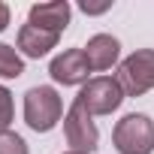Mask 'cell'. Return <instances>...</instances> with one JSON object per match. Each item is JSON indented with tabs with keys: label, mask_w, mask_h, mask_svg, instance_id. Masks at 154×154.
I'll list each match as a JSON object with an SVG mask.
<instances>
[{
	"label": "cell",
	"mask_w": 154,
	"mask_h": 154,
	"mask_svg": "<svg viewBox=\"0 0 154 154\" xmlns=\"http://www.w3.org/2000/svg\"><path fill=\"white\" fill-rule=\"evenodd\" d=\"M63 118V103L57 97L54 88L48 85H36L24 94V124L36 133H48L57 127V121Z\"/></svg>",
	"instance_id": "1"
},
{
	"label": "cell",
	"mask_w": 154,
	"mask_h": 154,
	"mask_svg": "<svg viewBox=\"0 0 154 154\" xmlns=\"http://www.w3.org/2000/svg\"><path fill=\"white\" fill-rule=\"evenodd\" d=\"M112 142L121 154H151L154 151V121L142 112H130L115 124Z\"/></svg>",
	"instance_id": "2"
},
{
	"label": "cell",
	"mask_w": 154,
	"mask_h": 154,
	"mask_svg": "<svg viewBox=\"0 0 154 154\" xmlns=\"http://www.w3.org/2000/svg\"><path fill=\"white\" fill-rule=\"evenodd\" d=\"M115 79L127 97H142L145 91H151L154 88V48H136L130 57H124Z\"/></svg>",
	"instance_id": "3"
},
{
	"label": "cell",
	"mask_w": 154,
	"mask_h": 154,
	"mask_svg": "<svg viewBox=\"0 0 154 154\" xmlns=\"http://www.w3.org/2000/svg\"><path fill=\"white\" fill-rule=\"evenodd\" d=\"M124 88L118 85V79L112 75H97V79H88V85H82L79 100L91 115H112L121 103H124Z\"/></svg>",
	"instance_id": "4"
},
{
	"label": "cell",
	"mask_w": 154,
	"mask_h": 154,
	"mask_svg": "<svg viewBox=\"0 0 154 154\" xmlns=\"http://www.w3.org/2000/svg\"><path fill=\"white\" fill-rule=\"evenodd\" d=\"M63 136H66L69 151H85V154H91V151L97 148V142H100L94 115H91L79 100H72L69 112L63 115Z\"/></svg>",
	"instance_id": "5"
},
{
	"label": "cell",
	"mask_w": 154,
	"mask_h": 154,
	"mask_svg": "<svg viewBox=\"0 0 154 154\" xmlns=\"http://www.w3.org/2000/svg\"><path fill=\"white\" fill-rule=\"evenodd\" d=\"M91 63L85 57V48H66L48 63V75L57 85H88Z\"/></svg>",
	"instance_id": "6"
},
{
	"label": "cell",
	"mask_w": 154,
	"mask_h": 154,
	"mask_svg": "<svg viewBox=\"0 0 154 154\" xmlns=\"http://www.w3.org/2000/svg\"><path fill=\"white\" fill-rule=\"evenodd\" d=\"M69 15H72V9L66 0H51V3H33L27 12V21L36 27H45L51 33H60V30H66Z\"/></svg>",
	"instance_id": "7"
},
{
	"label": "cell",
	"mask_w": 154,
	"mask_h": 154,
	"mask_svg": "<svg viewBox=\"0 0 154 154\" xmlns=\"http://www.w3.org/2000/svg\"><path fill=\"white\" fill-rule=\"evenodd\" d=\"M118 54H121V42L112 33H97L85 45V57H88L91 69H97V72L112 69V63H118Z\"/></svg>",
	"instance_id": "8"
},
{
	"label": "cell",
	"mask_w": 154,
	"mask_h": 154,
	"mask_svg": "<svg viewBox=\"0 0 154 154\" xmlns=\"http://www.w3.org/2000/svg\"><path fill=\"white\" fill-rule=\"evenodd\" d=\"M57 39H60V33H51V30H45V27H36V24H21V30H18V48L27 54V57H42V54H48L54 45H57Z\"/></svg>",
	"instance_id": "9"
},
{
	"label": "cell",
	"mask_w": 154,
	"mask_h": 154,
	"mask_svg": "<svg viewBox=\"0 0 154 154\" xmlns=\"http://www.w3.org/2000/svg\"><path fill=\"white\" fill-rule=\"evenodd\" d=\"M24 72V60L21 54L6 45V42H0V79H18V75Z\"/></svg>",
	"instance_id": "10"
},
{
	"label": "cell",
	"mask_w": 154,
	"mask_h": 154,
	"mask_svg": "<svg viewBox=\"0 0 154 154\" xmlns=\"http://www.w3.org/2000/svg\"><path fill=\"white\" fill-rule=\"evenodd\" d=\"M0 154H30V151H27V142L18 133L0 130Z\"/></svg>",
	"instance_id": "11"
},
{
	"label": "cell",
	"mask_w": 154,
	"mask_h": 154,
	"mask_svg": "<svg viewBox=\"0 0 154 154\" xmlns=\"http://www.w3.org/2000/svg\"><path fill=\"white\" fill-rule=\"evenodd\" d=\"M12 118H15V103H12V94H9V88H3V85H0V130H9Z\"/></svg>",
	"instance_id": "12"
},
{
	"label": "cell",
	"mask_w": 154,
	"mask_h": 154,
	"mask_svg": "<svg viewBox=\"0 0 154 154\" xmlns=\"http://www.w3.org/2000/svg\"><path fill=\"white\" fill-rule=\"evenodd\" d=\"M79 9H82L85 15H100V12L112 9V3H109V0H106V3H88V0H82V3H79Z\"/></svg>",
	"instance_id": "13"
},
{
	"label": "cell",
	"mask_w": 154,
	"mask_h": 154,
	"mask_svg": "<svg viewBox=\"0 0 154 154\" xmlns=\"http://www.w3.org/2000/svg\"><path fill=\"white\" fill-rule=\"evenodd\" d=\"M6 27H9V6L0 3V33H3Z\"/></svg>",
	"instance_id": "14"
},
{
	"label": "cell",
	"mask_w": 154,
	"mask_h": 154,
	"mask_svg": "<svg viewBox=\"0 0 154 154\" xmlns=\"http://www.w3.org/2000/svg\"><path fill=\"white\" fill-rule=\"evenodd\" d=\"M63 154H85V151H63Z\"/></svg>",
	"instance_id": "15"
}]
</instances>
